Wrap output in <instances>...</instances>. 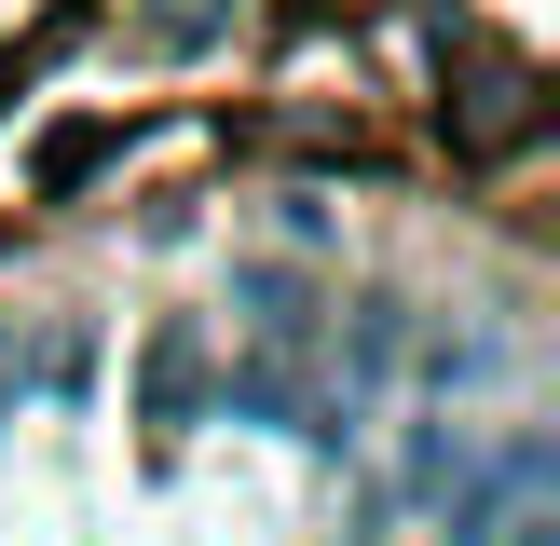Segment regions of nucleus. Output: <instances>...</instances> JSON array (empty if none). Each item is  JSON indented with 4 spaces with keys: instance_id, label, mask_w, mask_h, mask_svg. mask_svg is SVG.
<instances>
[{
    "instance_id": "f257e3e1",
    "label": "nucleus",
    "mask_w": 560,
    "mask_h": 546,
    "mask_svg": "<svg viewBox=\"0 0 560 546\" xmlns=\"http://www.w3.org/2000/svg\"><path fill=\"white\" fill-rule=\"evenodd\" d=\"M233 342H246V382H288L301 355L328 342V328H315V287H301L288 260H246L233 273Z\"/></svg>"
}]
</instances>
